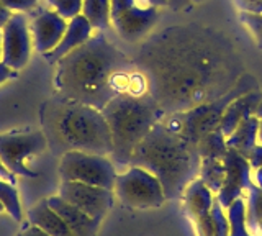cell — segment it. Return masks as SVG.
<instances>
[{
	"label": "cell",
	"mask_w": 262,
	"mask_h": 236,
	"mask_svg": "<svg viewBox=\"0 0 262 236\" xmlns=\"http://www.w3.org/2000/svg\"><path fill=\"white\" fill-rule=\"evenodd\" d=\"M149 94L169 115L215 100L236 85L243 61L226 35L203 25H179L146 41L135 61Z\"/></svg>",
	"instance_id": "cell-1"
},
{
	"label": "cell",
	"mask_w": 262,
	"mask_h": 236,
	"mask_svg": "<svg viewBox=\"0 0 262 236\" xmlns=\"http://www.w3.org/2000/svg\"><path fill=\"white\" fill-rule=\"evenodd\" d=\"M57 64L54 84L57 94L102 110L115 95L113 80L121 71L135 68L125 53L105 38L102 31L80 45Z\"/></svg>",
	"instance_id": "cell-2"
},
{
	"label": "cell",
	"mask_w": 262,
	"mask_h": 236,
	"mask_svg": "<svg viewBox=\"0 0 262 236\" xmlns=\"http://www.w3.org/2000/svg\"><path fill=\"white\" fill-rule=\"evenodd\" d=\"M39 117L48 148L56 156L68 151L112 154V133L102 110L57 94L43 102Z\"/></svg>",
	"instance_id": "cell-3"
},
{
	"label": "cell",
	"mask_w": 262,
	"mask_h": 236,
	"mask_svg": "<svg viewBox=\"0 0 262 236\" xmlns=\"http://www.w3.org/2000/svg\"><path fill=\"white\" fill-rule=\"evenodd\" d=\"M200 162V154L161 120L136 146L129 166L149 170L159 179L166 200H176L199 177Z\"/></svg>",
	"instance_id": "cell-4"
},
{
	"label": "cell",
	"mask_w": 262,
	"mask_h": 236,
	"mask_svg": "<svg viewBox=\"0 0 262 236\" xmlns=\"http://www.w3.org/2000/svg\"><path fill=\"white\" fill-rule=\"evenodd\" d=\"M112 133L113 149L110 158L118 166H129L136 146L151 128L161 121L164 113L151 94H118L102 109Z\"/></svg>",
	"instance_id": "cell-5"
},
{
	"label": "cell",
	"mask_w": 262,
	"mask_h": 236,
	"mask_svg": "<svg viewBox=\"0 0 262 236\" xmlns=\"http://www.w3.org/2000/svg\"><path fill=\"white\" fill-rule=\"evenodd\" d=\"M257 89L259 82L256 80V77L251 74H243L236 82V85L225 95L218 97L215 100L205 102L190 110L169 113V115L162 118V121L195 149V146L199 144L203 136H207L208 133L220 128L221 118H223V113L229 103L239 95L257 91Z\"/></svg>",
	"instance_id": "cell-6"
},
{
	"label": "cell",
	"mask_w": 262,
	"mask_h": 236,
	"mask_svg": "<svg viewBox=\"0 0 262 236\" xmlns=\"http://www.w3.org/2000/svg\"><path fill=\"white\" fill-rule=\"evenodd\" d=\"M113 192L123 205L136 210L158 208L166 202L159 179L138 166H128V170L117 174Z\"/></svg>",
	"instance_id": "cell-7"
},
{
	"label": "cell",
	"mask_w": 262,
	"mask_h": 236,
	"mask_svg": "<svg viewBox=\"0 0 262 236\" xmlns=\"http://www.w3.org/2000/svg\"><path fill=\"white\" fill-rule=\"evenodd\" d=\"M59 177L61 181L82 182L113 190L117 169L115 162L103 154L68 151L61 156Z\"/></svg>",
	"instance_id": "cell-8"
},
{
	"label": "cell",
	"mask_w": 262,
	"mask_h": 236,
	"mask_svg": "<svg viewBox=\"0 0 262 236\" xmlns=\"http://www.w3.org/2000/svg\"><path fill=\"white\" fill-rule=\"evenodd\" d=\"M110 20L121 39L135 43L152 30L159 12L149 0H112Z\"/></svg>",
	"instance_id": "cell-9"
},
{
	"label": "cell",
	"mask_w": 262,
	"mask_h": 236,
	"mask_svg": "<svg viewBox=\"0 0 262 236\" xmlns=\"http://www.w3.org/2000/svg\"><path fill=\"white\" fill-rule=\"evenodd\" d=\"M48 141L43 132H8L0 135V159L15 176L36 177L38 173L27 166V159L43 153Z\"/></svg>",
	"instance_id": "cell-10"
},
{
	"label": "cell",
	"mask_w": 262,
	"mask_h": 236,
	"mask_svg": "<svg viewBox=\"0 0 262 236\" xmlns=\"http://www.w3.org/2000/svg\"><path fill=\"white\" fill-rule=\"evenodd\" d=\"M59 195L98 222H102L103 217L108 213L115 200V192L110 189L72 181H61Z\"/></svg>",
	"instance_id": "cell-11"
},
{
	"label": "cell",
	"mask_w": 262,
	"mask_h": 236,
	"mask_svg": "<svg viewBox=\"0 0 262 236\" xmlns=\"http://www.w3.org/2000/svg\"><path fill=\"white\" fill-rule=\"evenodd\" d=\"M30 56V25L27 17L21 12H16L2 28V61L13 71H20L28 64Z\"/></svg>",
	"instance_id": "cell-12"
},
{
	"label": "cell",
	"mask_w": 262,
	"mask_h": 236,
	"mask_svg": "<svg viewBox=\"0 0 262 236\" xmlns=\"http://www.w3.org/2000/svg\"><path fill=\"white\" fill-rule=\"evenodd\" d=\"M225 164V181L221 185L220 192L216 194V199L221 203V207L228 208L231 203L237 199L243 197V190L251 182V164L248 158H244L241 153L236 149L228 148L226 154L223 156Z\"/></svg>",
	"instance_id": "cell-13"
},
{
	"label": "cell",
	"mask_w": 262,
	"mask_h": 236,
	"mask_svg": "<svg viewBox=\"0 0 262 236\" xmlns=\"http://www.w3.org/2000/svg\"><path fill=\"white\" fill-rule=\"evenodd\" d=\"M33 46L39 54L53 51L59 45L61 38L68 28V20L62 18L56 10L39 12L31 23Z\"/></svg>",
	"instance_id": "cell-14"
},
{
	"label": "cell",
	"mask_w": 262,
	"mask_h": 236,
	"mask_svg": "<svg viewBox=\"0 0 262 236\" xmlns=\"http://www.w3.org/2000/svg\"><path fill=\"white\" fill-rule=\"evenodd\" d=\"M46 200L48 205L64 220L66 225L69 226V230L76 236H97L102 222L89 217L77 207H74L72 203L64 200L61 195H54V197H49Z\"/></svg>",
	"instance_id": "cell-15"
},
{
	"label": "cell",
	"mask_w": 262,
	"mask_h": 236,
	"mask_svg": "<svg viewBox=\"0 0 262 236\" xmlns=\"http://www.w3.org/2000/svg\"><path fill=\"white\" fill-rule=\"evenodd\" d=\"M92 31H94V27L90 25V22L84 17V15L74 17L72 20L68 22V28H66L59 45H57L53 51L43 54L45 61L49 64L57 62L61 58H64L66 54H69L80 45L89 41V39L92 38Z\"/></svg>",
	"instance_id": "cell-16"
},
{
	"label": "cell",
	"mask_w": 262,
	"mask_h": 236,
	"mask_svg": "<svg viewBox=\"0 0 262 236\" xmlns=\"http://www.w3.org/2000/svg\"><path fill=\"white\" fill-rule=\"evenodd\" d=\"M260 102H262V92L260 89H257V91L239 95L237 99H234L229 103L220 123V130L225 135V138L231 135L244 118L256 115V110Z\"/></svg>",
	"instance_id": "cell-17"
},
{
	"label": "cell",
	"mask_w": 262,
	"mask_h": 236,
	"mask_svg": "<svg viewBox=\"0 0 262 236\" xmlns=\"http://www.w3.org/2000/svg\"><path fill=\"white\" fill-rule=\"evenodd\" d=\"M184 203L188 217L193 220V223L200 222V220L207 218L210 215V210L213 205V192L205 185L199 177L187 185L184 192Z\"/></svg>",
	"instance_id": "cell-18"
},
{
	"label": "cell",
	"mask_w": 262,
	"mask_h": 236,
	"mask_svg": "<svg viewBox=\"0 0 262 236\" xmlns=\"http://www.w3.org/2000/svg\"><path fill=\"white\" fill-rule=\"evenodd\" d=\"M28 222L43 228L49 236H76L69 230L64 220L48 205L46 199L39 200L36 205L28 210Z\"/></svg>",
	"instance_id": "cell-19"
},
{
	"label": "cell",
	"mask_w": 262,
	"mask_h": 236,
	"mask_svg": "<svg viewBox=\"0 0 262 236\" xmlns=\"http://www.w3.org/2000/svg\"><path fill=\"white\" fill-rule=\"evenodd\" d=\"M257 133H259V118L256 115H251L244 118L234 132L226 138L228 148L236 149L241 153L244 158L252 151L254 146H257Z\"/></svg>",
	"instance_id": "cell-20"
},
{
	"label": "cell",
	"mask_w": 262,
	"mask_h": 236,
	"mask_svg": "<svg viewBox=\"0 0 262 236\" xmlns=\"http://www.w3.org/2000/svg\"><path fill=\"white\" fill-rule=\"evenodd\" d=\"M110 7L112 0H84L82 15L90 22L94 30L103 31L112 25Z\"/></svg>",
	"instance_id": "cell-21"
},
{
	"label": "cell",
	"mask_w": 262,
	"mask_h": 236,
	"mask_svg": "<svg viewBox=\"0 0 262 236\" xmlns=\"http://www.w3.org/2000/svg\"><path fill=\"white\" fill-rule=\"evenodd\" d=\"M199 179L208 187L213 194H218L225 181V164L223 159L202 158Z\"/></svg>",
	"instance_id": "cell-22"
},
{
	"label": "cell",
	"mask_w": 262,
	"mask_h": 236,
	"mask_svg": "<svg viewBox=\"0 0 262 236\" xmlns=\"http://www.w3.org/2000/svg\"><path fill=\"white\" fill-rule=\"evenodd\" d=\"M196 153L200 154V158H213V159H223V156L228 151L226 138L221 133V130H215V132L208 133L203 136L195 146Z\"/></svg>",
	"instance_id": "cell-23"
},
{
	"label": "cell",
	"mask_w": 262,
	"mask_h": 236,
	"mask_svg": "<svg viewBox=\"0 0 262 236\" xmlns=\"http://www.w3.org/2000/svg\"><path fill=\"white\" fill-rule=\"evenodd\" d=\"M228 222H229V236H254L249 233L246 223V202L243 197H237L228 208Z\"/></svg>",
	"instance_id": "cell-24"
},
{
	"label": "cell",
	"mask_w": 262,
	"mask_h": 236,
	"mask_svg": "<svg viewBox=\"0 0 262 236\" xmlns=\"http://www.w3.org/2000/svg\"><path fill=\"white\" fill-rule=\"evenodd\" d=\"M0 203H2L5 211L15 222H21L23 213H21V203H20V195L18 190H16V185L2 181V179H0Z\"/></svg>",
	"instance_id": "cell-25"
},
{
	"label": "cell",
	"mask_w": 262,
	"mask_h": 236,
	"mask_svg": "<svg viewBox=\"0 0 262 236\" xmlns=\"http://www.w3.org/2000/svg\"><path fill=\"white\" fill-rule=\"evenodd\" d=\"M246 189L249 190L248 205H246V223L251 230H256L262 222V187L249 182Z\"/></svg>",
	"instance_id": "cell-26"
},
{
	"label": "cell",
	"mask_w": 262,
	"mask_h": 236,
	"mask_svg": "<svg viewBox=\"0 0 262 236\" xmlns=\"http://www.w3.org/2000/svg\"><path fill=\"white\" fill-rule=\"evenodd\" d=\"M49 5L66 20H72L77 15H82L84 0H48Z\"/></svg>",
	"instance_id": "cell-27"
},
{
	"label": "cell",
	"mask_w": 262,
	"mask_h": 236,
	"mask_svg": "<svg viewBox=\"0 0 262 236\" xmlns=\"http://www.w3.org/2000/svg\"><path fill=\"white\" fill-rule=\"evenodd\" d=\"M211 220H213V230H215V236H229V222L228 217L223 213V207L215 197L211 205Z\"/></svg>",
	"instance_id": "cell-28"
},
{
	"label": "cell",
	"mask_w": 262,
	"mask_h": 236,
	"mask_svg": "<svg viewBox=\"0 0 262 236\" xmlns=\"http://www.w3.org/2000/svg\"><path fill=\"white\" fill-rule=\"evenodd\" d=\"M38 0H0L5 9L10 12H28L36 7Z\"/></svg>",
	"instance_id": "cell-29"
},
{
	"label": "cell",
	"mask_w": 262,
	"mask_h": 236,
	"mask_svg": "<svg viewBox=\"0 0 262 236\" xmlns=\"http://www.w3.org/2000/svg\"><path fill=\"white\" fill-rule=\"evenodd\" d=\"M16 236H49V234L43 230V228H39L38 225L28 222L27 225L23 226V230Z\"/></svg>",
	"instance_id": "cell-30"
},
{
	"label": "cell",
	"mask_w": 262,
	"mask_h": 236,
	"mask_svg": "<svg viewBox=\"0 0 262 236\" xmlns=\"http://www.w3.org/2000/svg\"><path fill=\"white\" fill-rule=\"evenodd\" d=\"M16 77V71H13L12 68H8L4 61H0V84H4L5 80Z\"/></svg>",
	"instance_id": "cell-31"
},
{
	"label": "cell",
	"mask_w": 262,
	"mask_h": 236,
	"mask_svg": "<svg viewBox=\"0 0 262 236\" xmlns=\"http://www.w3.org/2000/svg\"><path fill=\"white\" fill-rule=\"evenodd\" d=\"M0 179H2V181L10 182L13 185H16V176L12 173V170L7 169V166L2 162V159H0Z\"/></svg>",
	"instance_id": "cell-32"
},
{
	"label": "cell",
	"mask_w": 262,
	"mask_h": 236,
	"mask_svg": "<svg viewBox=\"0 0 262 236\" xmlns=\"http://www.w3.org/2000/svg\"><path fill=\"white\" fill-rule=\"evenodd\" d=\"M192 4V0H167V7H170L172 10H185Z\"/></svg>",
	"instance_id": "cell-33"
},
{
	"label": "cell",
	"mask_w": 262,
	"mask_h": 236,
	"mask_svg": "<svg viewBox=\"0 0 262 236\" xmlns=\"http://www.w3.org/2000/svg\"><path fill=\"white\" fill-rule=\"evenodd\" d=\"M12 15H13V13H12L10 10L5 9V7H4L2 4H0V30L4 28V25H5V23H7L8 20H10Z\"/></svg>",
	"instance_id": "cell-34"
},
{
	"label": "cell",
	"mask_w": 262,
	"mask_h": 236,
	"mask_svg": "<svg viewBox=\"0 0 262 236\" xmlns=\"http://www.w3.org/2000/svg\"><path fill=\"white\" fill-rule=\"evenodd\" d=\"M149 2L154 5V7H167V0H149Z\"/></svg>",
	"instance_id": "cell-35"
},
{
	"label": "cell",
	"mask_w": 262,
	"mask_h": 236,
	"mask_svg": "<svg viewBox=\"0 0 262 236\" xmlns=\"http://www.w3.org/2000/svg\"><path fill=\"white\" fill-rule=\"evenodd\" d=\"M256 117L262 120V102L259 103V107H257V110H256Z\"/></svg>",
	"instance_id": "cell-36"
},
{
	"label": "cell",
	"mask_w": 262,
	"mask_h": 236,
	"mask_svg": "<svg viewBox=\"0 0 262 236\" xmlns=\"http://www.w3.org/2000/svg\"><path fill=\"white\" fill-rule=\"evenodd\" d=\"M0 61H2V30H0Z\"/></svg>",
	"instance_id": "cell-37"
},
{
	"label": "cell",
	"mask_w": 262,
	"mask_h": 236,
	"mask_svg": "<svg viewBox=\"0 0 262 236\" xmlns=\"http://www.w3.org/2000/svg\"><path fill=\"white\" fill-rule=\"evenodd\" d=\"M257 228L260 230V233H262V222H259V225H257Z\"/></svg>",
	"instance_id": "cell-38"
},
{
	"label": "cell",
	"mask_w": 262,
	"mask_h": 236,
	"mask_svg": "<svg viewBox=\"0 0 262 236\" xmlns=\"http://www.w3.org/2000/svg\"><path fill=\"white\" fill-rule=\"evenodd\" d=\"M4 210H5V208H4V205H2V203H0V213H2Z\"/></svg>",
	"instance_id": "cell-39"
},
{
	"label": "cell",
	"mask_w": 262,
	"mask_h": 236,
	"mask_svg": "<svg viewBox=\"0 0 262 236\" xmlns=\"http://www.w3.org/2000/svg\"><path fill=\"white\" fill-rule=\"evenodd\" d=\"M193 4H199V2H203V0H192Z\"/></svg>",
	"instance_id": "cell-40"
}]
</instances>
